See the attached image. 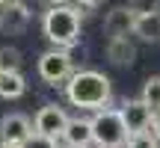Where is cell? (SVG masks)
Masks as SVG:
<instances>
[{
  "instance_id": "4",
  "label": "cell",
  "mask_w": 160,
  "mask_h": 148,
  "mask_svg": "<svg viewBox=\"0 0 160 148\" xmlns=\"http://www.w3.org/2000/svg\"><path fill=\"white\" fill-rule=\"evenodd\" d=\"M39 77L45 80V83L57 86V83H65V80L74 74V59H71L68 51H62V47H51V51H45L39 57Z\"/></svg>"
},
{
  "instance_id": "24",
  "label": "cell",
  "mask_w": 160,
  "mask_h": 148,
  "mask_svg": "<svg viewBox=\"0 0 160 148\" xmlns=\"http://www.w3.org/2000/svg\"><path fill=\"white\" fill-rule=\"evenodd\" d=\"M62 148H71V145H62Z\"/></svg>"
},
{
  "instance_id": "23",
  "label": "cell",
  "mask_w": 160,
  "mask_h": 148,
  "mask_svg": "<svg viewBox=\"0 0 160 148\" xmlns=\"http://www.w3.org/2000/svg\"><path fill=\"white\" fill-rule=\"evenodd\" d=\"M0 148H18V145H0Z\"/></svg>"
},
{
  "instance_id": "12",
  "label": "cell",
  "mask_w": 160,
  "mask_h": 148,
  "mask_svg": "<svg viewBox=\"0 0 160 148\" xmlns=\"http://www.w3.org/2000/svg\"><path fill=\"white\" fill-rule=\"evenodd\" d=\"M27 92V80L21 71H0V98L6 101H15Z\"/></svg>"
},
{
  "instance_id": "22",
  "label": "cell",
  "mask_w": 160,
  "mask_h": 148,
  "mask_svg": "<svg viewBox=\"0 0 160 148\" xmlns=\"http://www.w3.org/2000/svg\"><path fill=\"white\" fill-rule=\"evenodd\" d=\"M9 3H15V0H0V6H9Z\"/></svg>"
},
{
  "instance_id": "8",
  "label": "cell",
  "mask_w": 160,
  "mask_h": 148,
  "mask_svg": "<svg viewBox=\"0 0 160 148\" xmlns=\"http://www.w3.org/2000/svg\"><path fill=\"white\" fill-rule=\"evenodd\" d=\"M133 24H137V15H133L128 6H116V9L107 12L104 18V33L110 39H125V36L133 33Z\"/></svg>"
},
{
  "instance_id": "15",
  "label": "cell",
  "mask_w": 160,
  "mask_h": 148,
  "mask_svg": "<svg viewBox=\"0 0 160 148\" xmlns=\"http://www.w3.org/2000/svg\"><path fill=\"white\" fill-rule=\"evenodd\" d=\"M0 71H21V51L18 47H0Z\"/></svg>"
},
{
  "instance_id": "19",
  "label": "cell",
  "mask_w": 160,
  "mask_h": 148,
  "mask_svg": "<svg viewBox=\"0 0 160 148\" xmlns=\"http://www.w3.org/2000/svg\"><path fill=\"white\" fill-rule=\"evenodd\" d=\"M151 133H154V139L160 142V113H154V119H151V127H148Z\"/></svg>"
},
{
  "instance_id": "16",
  "label": "cell",
  "mask_w": 160,
  "mask_h": 148,
  "mask_svg": "<svg viewBox=\"0 0 160 148\" xmlns=\"http://www.w3.org/2000/svg\"><path fill=\"white\" fill-rule=\"evenodd\" d=\"M128 9L137 18H148V15H160V0H131Z\"/></svg>"
},
{
  "instance_id": "10",
  "label": "cell",
  "mask_w": 160,
  "mask_h": 148,
  "mask_svg": "<svg viewBox=\"0 0 160 148\" xmlns=\"http://www.w3.org/2000/svg\"><path fill=\"white\" fill-rule=\"evenodd\" d=\"M27 21H30V12L21 0H15L9 6H0V30L3 33H21L27 27Z\"/></svg>"
},
{
  "instance_id": "6",
  "label": "cell",
  "mask_w": 160,
  "mask_h": 148,
  "mask_svg": "<svg viewBox=\"0 0 160 148\" xmlns=\"http://www.w3.org/2000/svg\"><path fill=\"white\" fill-rule=\"evenodd\" d=\"M30 136H33V125H30L27 116L6 113L3 119H0V145H18L21 148Z\"/></svg>"
},
{
  "instance_id": "11",
  "label": "cell",
  "mask_w": 160,
  "mask_h": 148,
  "mask_svg": "<svg viewBox=\"0 0 160 148\" xmlns=\"http://www.w3.org/2000/svg\"><path fill=\"white\" fill-rule=\"evenodd\" d=\"M107 59L116 65H131L137 59V47L131 45V39H107Z\"/></svg>"
},
{
  "instance_id": "14",
  "label": "cell",
  "mask_w": 160,
  "mask_h": 148,
  "mask_svg": "<svg viewBox=\"0 0 160 148\" xmlns=\"http://www.w3.org/2000/svg\"><path fill=\"white\" fill-rule=\"evenodd\" d=\"M142 104L151 110V113H160V74L157 77H148L145 80V86H142Z\"/></svg>"
},
{
  "instance_id": "17",
  "label": "cell",
  "mask_w": 160,
  "mask_h": 148,
  "mask_svg": "<svg viewBox=\"0 0 160 148\" xmlns=\"http://www.w3.org/2000/svg\"><path fill=\"white\" fill-rule=\"evenodd\" d=\"M160 142L154 139V133L151 131H145V133H131L128 136V142H125V148H157Z\"/></svg>"
},
{
  "instance_id": "9",
  "label": "cell",
  "mask_w": 160,
  "mask_h": 148,
  "mask_svg": "<svg viewBox=\"0 0 160 148\" xmlns=\"http://www.w3.org/2000/svg\"><path fill=\"white\" fill-rule=\"evenodd\" d=\"M62 139L65 145H71V148H92V121L89 119H68V125H65V131H62Z\"/></svg>"
},
{
  "instance_id": "20",
  "label": "cell",
  "mask_w": 160,
  "mask_h": 148,
  "mask_svg": "<svg viewBox=\"0 0 160 148\" xmlns=\"http://www.w3.org/2000/svg\"><path fill=\"white\" fill-rule=\"evenodd\" d=\"M51 6H71V0H48Z\"/></svg>"
},
{
  "instance_id": "21",
  "label": "cell",
  "mask_w": 160,
  "mask_h": 148,
  "mask_svg": "<svg viewBox=\"0 0 160 148\" xmlns=\"http://www.w3.org/2000/svg\"><path fill=\"white\" fill-rule=\"evenodd\" d=\"M83 6H98V3H104V0H80Z\"/></svg>"
},
{
  "instance_id": "13",
  "label": "cell",
  "mask_w": 160,
  "mask_h": 148,
  "mask_svg": "<svg viewBox=\"0 0 160 148\" xmlns=\"http://www.w3.org/2000/svg\"><path fill=\"white\" fill-rule=\"evenodd\" d=\"M133 36H139L142 42H160V15L137 18V24H133Z\"/></svg>"
},
{
  "instance_id": "25",
  "label": "cell",
  "mask_w": 160,
  "mask_h": 148,
  "mask_svg": "<svg viewBox=\"0 0 160 148\" xmlns=\"http://www.w3.org/2000/svg\"><path fill=\"white\" fill-rule=\"evenodd\" d=\"M157 148H160V145H157Z\"/></svg>"
},
{
  "instance_id": "1",
  "label": "cell",
  "mask_w": 160,
  "mask_h": 148,
  "mask_svg": "<svg viewBox=\"0 0 160 148\" xmlns=\"http://www.w3.org/2000/svg\"><path fill=\"white\" fill-rule=\"evenodd\" d=\"M65 98L71 107L80 110H104L113 98V86H110V77L101 71H74L65 80Z\"/></svg>"
},
{
  "instance_id": "3",
  "label": "cell",
  "mask_w": 160,
  "mask_h": 148,
  "mask_svg": "<svg viewBox=\"0 0 160 148\" xmlns=\"http://www.w3.org/2000/svg\"><path fill=\"white\" fill-rule=\"evenodd\" d=\"M89 121H92V145L95 148H125L131 133H128L119 110H110V107L95 110Z\"/></svg>"
},
{
  "instance_id": "18",
  "label": "cell",
  "mask_w": 160,
  "mask_h": 148,
  "mask_svg": "<svg viewBox=\"0 0 160 148\" xmlns=\"http://www.w3.org/2000/svg\"><path fill=\"white\" fill-rule=\"evenodd\" d=\"M21 148H57V139H48V136H42V133L33 131V136H30Z\"/></svg>"
},
{
  "instance_id": "2",
  "label": "cell",
  "mask_w": 160,
  "mask_h": 148,
  "mask_svg": "<svg viewBox=\"0 0 160 148\" xmlns=\"http://www.w3.org/2000/svg\"><path fill=\"white\" fill-rule=\"evenodd\" d=\"M42 30H45V39L53 47H74L80 42V9L74 6H51L42 18Z\"/></svg>"
},
{
  "instance_id": "7",
  "label": "cell",
  "mask_w": 160,
  "mask_h": 148,
  "mask_svg": "<svg viewBox=\"0 0 160 148\" xmlns=\"http://www.w3.org/2000/svg\"><path fill=\"white\" fill-rule=\"evenodd\" d=\"M119 113H122V119H125V127H128V133H145V131L151 127V119H154V113H151V110L142 104V98L125 101Z\"/></svg>"
},
{
  "instance_id": "5",
  "label": "cell",
  "mask_w": 160,
  "mask_h": 148,
  "mask_svg": "<svg viewBox=\"0 0 160 148\" xmlns=\"http://www.w3.org/2000/svg\"><path fill=\"white\" fill-rule=\"evenodd\" d=\"M65 125H68V116H65L62 107H57V104H45V107L36 113L33 119V131L42 133V136L48 139H59L65 131Z\"/></svg>"
}]
</instances>
